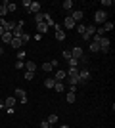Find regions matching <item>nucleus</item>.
I'll list each match as a JSON object with an SVG mask.
<instances>
[{
	"label": "nucleus",
	"instance_id": "nucleus-1",
	"mask_svg": "<svg viewBox=\"0 0 115 128\" xmlns=\"http://www.w3.org/2000/svg\"><path fill=\"white\" fill-rule=\"evenodd\" d=\"M98 44H100V52H109V38L107 36H100L98 38Z\"/></svg>",
	"mask_w": 115,
	"mask_h": 128
},
{
	"label": "nucleus",
	"instance_id": "nucleus-2",
	"mask_svg": "<svg viewBox=\"0 0 115 128\" xmlns=\"http://www.w3.org/2000/svg\"><path fill=\"white\" fill-rule=\"evenodd\" d=\"M105 19H107V14H105L104 10H98L94 14V21L96 23H105Z\"/></svg>",
	"mask_w": 115,
	"mask_h": 128
},
{
	"label": "nucleus",
	"instance_id": "nucleus-3",
	"mask_svg": "<svg viewBox=\"0 0 115 128\" xmlns=\"http://www.w3.org/2000/svg\"><path fill=\"white\" fill-rule=\"evenodd\" d=\"M79 78H81V82H88L90 80V71L84 67V69H81L79 71Z\"/></svg>",
	"mask_w": 115,
	"mask_h": 128
},
{
	"label": "nucleus",
	"instance_id": "nucleus-4",
	"mask_svg": "<svg viewBox=\"0 0 115 128\" xmlns=\"http://www.w3.org/2000/svg\"><path fill=\"white\" fill-rule=\"evenodd\" d=\"M16 98H19L21 103H27V92L23 90V88H17L16 90Z\"/></svg>",
	"mask_w": 115,
	"mask_h": 128
},
{
	"label": "nucleus",
	"instance_id": "nucleus-5",
	"mask_svg": "<svg viewBox=\"0 0 115 128\" xmlns=\"http://www.w3.org/2000/svg\"><path fill=\"white\" fill-rule=\"evenodd\" d=\"M69 17H71L75 23H77V21H82V19H84V12H82V10H77V12H73Z\"/></svg>",
	"mask_w": 115,
	"mask_h": 128
},
{
	"label": "nucleus",
	"instance_id": "nucleus-6",
	"mask_svg": "<svg viewBox=\"0 0 115 128\" xmlns=\"http://www.w3.org/2000/svg\"><path fill=\"white\" fill-rule=\"evenodd\" d=\"M54 78H56V82H63V80L67 78V73L63 69H58V71H56V75H54Z\"/></svg>",
	"mask_w": 115,
	"mask_h": 128
},
{
	"label": "nucleus",
	"instance_id": "nucleus-7",
	"mask_svg": "<svg viewBox=\"0 0 115 128\" xmlns=\"http://www.w3.org/2000/svg\"><path fill=\"white\" fill-rule=\"evenodd\" d=\"M67 82H69V86H77L79 82H81V78H79V73L77 75H67Z\"/></svg>",
	"mask_w": 115,
	"mask_h": 128
},
{
	"label": "nucleus",
	"instance_id": "nucleus-8",
	"mask_svg": "<svg viewBox=\"0 0 115 128\" xmlns=\"http://www.w3.org/2000/svg\"><path fill=\"white\" fill-rule=\"evenodd\" d=\"M71 58L81 61V58H82V48H81V46H75V48L71 50Z\"/></svg>",
	"mask_w": 115,
	"mask_h": 128
},
{
	"label": "nucleus",
	"instance_id": "nucleus-9",
	"mask_svg": "<svg viewBox=\"0 0 115 128\" xmlns=\"http://www.w3.org/2000/svg\"><path fill=\"white\" fill-rule=\"evenodd\" d=\"M94 34H96V27H94V25H88V27H86V32H84V36H82V38H84V40H88V38H92Z\"/></svg>",
	"mask_w": 115,
	"mask_h": 128
},
{
	"label": "nucleus",
	"instance_id": "nucleus-10",
	"mask_svg": "<svg viewBox=\"0 0 115 128\" xmlns=\"http://www.w3.org/2000/svg\"><path fill=\"white\" fill-rule=\"evenodd\" d=\"M10 46L14 50H21V46H23V42H21V38H12V42H10Z\"/></svg>",
	"mask_w": 115,
	"mask_h": 128
},
{
	"label": "nucleus",
	"instance_id": "nucleus-11",
	"mask_svg": "<svg viewBox=\"0 0 115 128\" xmlns=\"http://www.w3.org/2000/svg\"><path fill=\"white\" fill-rule=\"evenodd\" d=\"M29 14H38V12H40V4H38V2H31V6H29Z\"/></svg>",
	"mask_w": 115,
	"mask_h": 128
},
{
	"label": "nucleus",
	"instance_id": "nucleus-12",
	"mask_svg": "<svg viewBox=\"0 0 115 128\" xmlns=\"http://www.w3.org/2000/svg\"><path fill=\"white\" fill-rule=\"evenodd\" d=\"M16 103H17V98H6L4 100V107L8 109V107H16Z\"/></svg>",
	"mask_w": 115,
	"mask_h": 128
},
{
	"label": "nucleus",
	"instance_id": "nucleus-13",
	"mask_svg": "<svg viewBox=\"0 0 115 128\" xmlns=\"http://www.w3.org/2000/svg\"><path fill=\"white\" fill-rule=\"evenodd\" d=\"M75 25L77 23L73 21L71 17H65V21H63V27H65V29H75ZM63 27H61V29H63Z\"/></svg>",
	"mask_w": 115,
	"mask_h": 128
},
{
	"label": "nucleus",
	"instance_id": "nucleus-14",
	"mask_svg": "<svg viewBox=\"0 0 115 128\" xmlns=\"http://www.w3.org/2000/svg\"><path fill=\"white\" fill-rule=\"evenodd\" d=\"M46 122H48L50 126H54V124L58 122V115H56V113H50V117L46 118Z\"/></svg>",
	"mask_w": 115,
	"mask_h": 128
},
{
	"label": "nucleus",
	"instance_id": "nucleus-15",
	"mask_svg": "<svg viewBox=\"0 0 115 128\" xmlns=\"http://www.w3.org/2000/svg\"><path fill=\"white\" fill-rule=\"evenodd\" d=\"M37 29H38V34H44V32L48 31V25H46V23H37Z\"/></svg>",
	"mask_w": 115,
	"mask_h": 128
},
{
	"label": "nucleus",
	"instance_id": "nucleus-16",
	"mask_svg": "<svg viewBox=\"0 0 115 128\" xmlns=\"http://www.w3.org/2000/svg\"><path fill=\"white\" fill-rule=\"evenodd\" d=\"M35 69H37L35 61H25V71H29V73H35Z\"/></svg>",
	"mask_w": 115,
	"mask_h": 128
},
{
	"label": "nucleus",
	"instance_id": "nucleus-17",
	"mask_svg": "<svg viewBox=\"0 0 115 128\" xmlns=\"http://www.w3.org/2000/svg\"><path fill=\"white\" fill-rule=\"evenodd\" d=\"M0 38H2V42H4V44H10L14 36H12V32H8V31H6V32H4V34H2Z\"/></svg>",
	"mask_w": 115,
	"mask_h": 128
},
{
	"label": "nucleus",
	"instance_id": "nucleus-18",
	"mask_svg": "<svg viewBox=\"0 0 115 128\" xmlns=\"http://www.w3.org/2000/svg\"><path fill=\"white\" fill-rule=\"evenodd\" d=\"M54 84H56V78H46L44 80V86H46L48 90H54Z\"/></svg>",
	"mask_w": 115,
	"mask_h": 128
},
{
	"label": "nucleus",
	"instance_id": "nucleus-19",
	"mask_svg": "<svg viewBox=\"0 0 115 128\" xmlns=\"http://www.w3.org/2000/svg\"><path fill=\"white\" fill-rule=\"evenodd\" d=\"M77 32L81 34V36H84V32H86V25H82V23H79V25H75Z\"/></svg>",
	"mask_w": 115,
	"mask_h": 128
},
{
	"label": "nucleus",
	"instance_id": "nucleus-20",
	"mask_svg": "<svg viewBox=\"0 0 115 128\" xmlns=\"http://www.w3.org/2000/svg\"><path fill=\"white\" fill-rule=\"evenodd\" d=\"M65 100H67V103H75V100H77V94H75V92H67Z\"/></svg>",
	"mask_w": 115,
	"mask_h": 128
},
{
	"label": "nucleus",
	"instance_id": "nucleus-21",
	"mask_svg": "<svg viewBox=\"0 0 115 128\" xmlns=\"http://www.w3.org/2000/svg\"><path fill=\"white\" fill-rule=\"evenodd\" d=\"M6 14H8V8H6V2H2L0 4V19H4Z\"/></svg>",
	"mask_w": 115,
	"mask_h": 128
},
{
	"label": "nucleus",
	"instance_id": "nucleus-22",
	"mask_svg": "<svg viewBox=\"0 0 115 128\" xmlns=\"http://www.w3.org/2000/svg\"><path fill=\"white\" fill-rule=\"evenodd\" d=\"M35 21H37V23H42V21H44V14H42V12L35 14Z\"/></svg>",
	"mask_w": 115,
	"mask_h": 128
},
{
	"label": "nucleus",
	"instance_id": "nucleus-23",
	"mask_svg": "<svg viewBox=\"0 0 115 128\" xmlns=\"http://www.w3.org/2000/svg\"><path fill=\"white\" fill-rule=\"evenodd\" d=\"M54 90H56V92H63V90H65L63 82H56V84H54Z\"/></svg>",
	"mask_w": 115,
	"mask_h": 128
},
{
	"label": "nucleus",
	"instance_id": "nucleus-24",
	"mask_svg": "<svg viewBox=\"0 0 115 128\" xmlns=\"http://www.w3.org/2000/svg\"><path fill=\"white\" fill-rule=\"evenodd\" d=\"M6 8H8V12H16L17 4H14V2H6Z\"/></svg>",
	"mask_w": 115,
	"mask_h": 128
},
{
	"label": "nucleus",
	"instance_id": "nucleus-25",
	"mask_svg": "<svg viewBox=\"0 0 115 128\" xmlns=\"http://www.w3.org/2000/svg\"><path fill=\"white\" fill-rule=\"evenodd\" d=\"M61 58L65 59V61H67V59H71V50H63V52H61Z\"/></svg>",
	"mask_w": 115,
	"mask_h": 128
},
{
	"label": "nucleus",
	"instance_id": "nucleus-26",
	"mask_svg": "<svg viewBox=\"0 0 115 128\" xmlns=\"http://www.w3.org/2000/svg\"><path fill=\"white\" fill-rule=\"evenodd\" d=\"M16 69L23 71V69H25V61H19V59H17V61H16Z\"/></svg>",
	"mask_w": 115,
	"mask_h": 128
},
{
	"label": "nucleus",
	"instance_id": "nucleus-27",
	"mask_svg": "<svg viewBox=\"0 0 115 128\" xmlns=\"http://www.w3.org/2000/svg\"><path fill=\"white\" fill-rule=\"evenodd\" d=\"M104 31L105 32H107V31H113V23H111V21H105L104 23Z\"/></svg>",
	"mask_w": 115,
	"mask_h": 128
},
{
	"label": "nucleus",
	"instance_id": "nucleus-28",
	"mask_svg": "<svg viewBox=\"0 0 115 128\" xmlns=\"http://www.w3.org/2000/svg\"><path fill=\"white\" fill-rule=\"evenodd\" d=\"M67 63H69V67H79V59H67Z\"/></svg>",
	"mask_w": 115,
	"mask_h": 128
},
{
	"label": "nucleus",
	"instance_id": "nucleus-29",
	"mask_svg": "<svg viewBox=\"0 0 115 128\" xmlns=\"http://www.w3.org/2000/svg\"><path fill=\"white\" fill-rule=\"evenodd\" d=\"M40 69H42V71H46V73H50V71H52V65H50V61H46V63H44L42 67H40Z\"/></svg>",
	"mask_w": 115,
	"mask_h": 128
},
{
	"label": "nucleus",
	"instance_id": "nucleus-30",
	"mask_svg": "<svg viewBox=\"0 0 115 128\" xmlns=\"http://www.w3.org/2000/svg\"><path fill=\"white\" fill-rule=\"evenodd\" d=\"M23 76H25V80H33V78H35V73H29V71H25V73H23Z\"/></svg>",
	"mask_w": 115,
	"mask_h": 128
},
{
	"label": "nucleus",
	"instance_id": "nucleus-31",
	"mask_svg": "<svg viewBox=\"0 0 115 128\" xmlns=\"http://www.w3.org/2000/svg\"><path fill=\"white\" fill-rule=\"evenodd\" d=\"M63 8H65V10H71L73 8V0H65V2H63Z\"/></svg>",
	"mask_w": 115,
	"mask_h": 128
},
{
	"label": "nucleus",
	"instance_id": "nucleus-32",
	"mask_svg": "<svg viewBox=\"0 0 115 128\" xmlns=\"http://www.w3.org/2000/svg\"><path fill=\"white\" fill-rule=\"evenodd\" d=\"M67 75H77L79 73V67H69V71H65Z\"/></svg>",
	"mask_w": 115,
	"mask_h": 128
},
{
	"label": "nucleus",
	"instance_id": "nucleus-33",
	"mask_svg": "<svg viewBox=\"0 0 115 128\" xmlns=\"http://www.w3.org/2000/svg\"><path fill=\"white\" fill-rule=\"evenodd\" d=\"M31 40V34H27V32H23V36H21V42L25 44V42H29Z\"/></svg>",
	"mask_w": 115,
	"mask_h": 128
},
{
	"label": "nucleus",
	"instance_id": "nucleus-34",
	"mask_svg": "<svg viewBox=\"0 0 115 128\" xmlns=\"http://www.w3.org/2000/svg\"><path fill=\"white\" fill-rule=\"evenodd\" d=\"M105 31H104V27H100V29H96V36H104Z\"/></svg>",
	"mask_w": 115,
	"mask_h": 128
},
{
	"label": "nucleus",
	"instance_id": "nucleus-35",
	"mask_svg": "<svg viewBox=\"0 0 115 128\" xmlns=\"http://www.w3.org/2000/svg\"><path fill=\"white\" fill-rule=\"evenodd\" d=\"M17 59H19V61H23V59H25V52L17 50Z\"/></svg>",
	"mask_w": 115,
	"mask_h": 128
},
{
	"label": "nucleus",
	"instance_id": "nucleus-36",
	"mask_svg": "<svg viewBox=\"0 0 115 128\" xmlns=\"http://www.w3.org/2000/svg\"><path fill=\"white\" fill-rule=\"evenodd\" d=\"M21 6L25 8V10H29V6H31V0H23V2H21Z\"/></svg>",
	"mask_w": 115,
	"mask_h": 128
},
{
	"label": "nucleus",
	"instance_id": "nucleus-37",
	"mask_svg": "<svg viewBox=\"0 0 115 128\" xmlns=\"http://www.w3.org/2000/svg\"><path fill=\"white\" fill-rule=\"evenodd\" d=\"M6 113H8V115H14V113H16V107H8V109H6Z\"/></svg>",
	"mask_w": 115,
	"mask_h": 128
},
{
	"label": "nucleus",
	"instance_id": "nucleus-38",
	"mask_svg": "<svg viewBox=\"0 0 115 128\" xmlns=\"http://www.w3.org/2000/svg\"><path fill=\"white\" fill-rule=\"evenodd\" d=\"M102 6H113V2L111 0H102Z\"/></svg>",
	"mask_w": 115,
	"mask_h": 128
},
{
	"label": "nucleus",
	"instance_id": "nucleus-39",
	"mask_svg": "<svg viewBox=\"0 0 115 128\" xmlns=\"http://www.w3.org/2000/svg\"><path fill=\"white\" fill-rule=\"evenodd\" d=\"M40 128H50V124L46 122V120H42V122H40Z\"/></svg>",
	"mask_w": 115,
	"mask_h": 128
},
{
	"label": "nucleus",
	"instance_id": "nucleus-40",
	"mask_svg": "<svg viewBox=\"0 0 115 128\" xmlns=\"http://www.w3.org/2000/svg\"><path fill=\"white\" fill-rule=\"evenodd\" d=\"M50 65H52V69H54V67H58V59H52V61H50Z\"/></svg>",
	"mask_w": 115,
	"mask_h": 128
},
{
	"label": "nucleus",
	"instance_id": "nucleus-41",
	"mask_svg": "<svg viewBox=\"0 0 115 128\" xmlns=\"http://www.w3.org/2000/svg\"><path fill=\"white\" fill-rule=\"evenodd\" d=\"M0 56H4V46L0 44Z\"/></svg>",
	"mask_w": 115,
	"mask_h": 128
},
{
	"label": "nucleus",
	"instance_id": "nucleus-42",
	"mask_svg": "<svg viewBox=\"0 0 115 128\" xmlns=\"http://www.w3.org/2000/svg\"><path fill=\"white\" fill-rule=\"evenodd\" d=\"M4 32H6V31H4V29H2V27H0V36H2V34H4Z\"/></svg>",
	"mask_w": 115,
	"mask_h": 128
},
{
	"label": "nucleus",
	"instance_id": "nucleus-43",
	"mask_svg": "<svg viewBox=\"0 0 115 128\" xmlns=\"http://www.w3.org/2000/svg\"><path fill=\"white\" fill-rule=\"evenodd\" d=\"M0 109H4V102L2 100H0Z\"/></svg>",
	"mask_w": 115,
	"mask_h": 128
},
{
	"label": "nucleus",
	"instance_id": "nucleus-44",
	"mask_svg": "<svg viewBox=\"0 0 115 128\" xmlns=\"http://www.w3.org/2000/svg\"><path fill=\"white\" fill-rule=\"evenodd\" d=\"M60 128H69V126H67V124H63V126H60Z\"/></svg>",
	"mask_w": 115,
	"mask_h": 128
}]
</instances>
